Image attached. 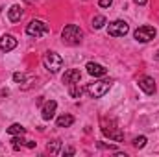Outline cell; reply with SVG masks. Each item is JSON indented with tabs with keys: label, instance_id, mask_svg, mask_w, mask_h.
I'll list each match as a JSON object with an SVG mask.
<instances>
[{
	"label": "cell",
	"instance_id": "cell-1",
	"mask_svg": "<svg viewBox=\"0 0 159 157\" xmlns=\"http://www.w3.org/2000/svg\"><path fill=\"white\" fill-rule=\"evenodd\" d=\"M111 79H100V81H93V83H87L85 91L91 98H102L109 89H111Z\"/></svg>",
	"mask_w": 159,
	"mask_h": 157
},
{
	"label": "cell",
	"instance_id": "cell-2",
	"mask_svg": "<svg viewBox=\"0 0 159 157\" xmlns=\"http://www.w3.org/2000/svg\"><path fill=\"white\" fill-rule=\"evenodd\" d=\"M61 39H63V43L74 46V44H80V43H81V39H83V32H81V28L76 26V24H69V26L63 28Z\"/></svg>",
	"mask_w": 159,
	"mask_h": 157
},
{
	"label": "cell",
	"instance_id": "cell-3",
	"mask_svg": "<svg viewBox=\"0 0 159 157\" xmlns=\"http://www.w3.org/2000/svg\"><path fill=\"white\" fill-rule=\"evenodd\" d=\"M43 63H44V69H46L48 72H52V74L59 72V69L63 67V59H61V56L56 54V52H50V50L44 54Z\"/></svg>",
	"mask_w": 159,
	"mask_h": 157
},
{
	"label": "cell",
	"instance_id": "cell-4",
	"mask_svg": "<svg viewBox=\"0 0 159 157\" xmlns=\"http://www.w3.org/2000/svg\"><path fill=\"white\" fill-rule=\"evenodd\" d=\"M50 32V26L46 24V22H43V20H32L28 26H26V34L30 35V37H43V35H46Z\"/></svg>",
	"mask_w": 159,
	"mask_h": 157
},
{
	"label": "cell",
	"instance_id": "cell-5",
	"mask_svg": "<svg viewBox=\"0 0 159 157\" xmlns=\"http://www.w3.org/2000/svg\"><path fill=\"white\" fill-rule=\"evenodd\" d=\"M133 35H135V41H139V43H150L152 39H156L157 30L154 26H141L135 30Z\"/></svg>",
	"mask_w": 159,
	"mask_h": 157
},
{
	"label": "cell",
	"instance_id": "cell-6",
	"mask_svg": "<svg viewBox=\"0 0 159 157\" xmlns=\"http://www.w3.org/2000/svg\"><path fill=\"white\" fill-rule=\"evenodd\" d=\"M128 32H129V24L126 20H113L107 26V34L111 37H124Z\"/></svg>",
	"mask_w": 159,
	"mask_h": 157
},
{
	"label": "cell",
	"instance_id": "cell-7",
	"mask_svg": "<svg viewBox=\"0 0 159 157\" xmlns=\"http://www.w3.org/2000/svg\"><path fill=\"white\" fill-rule=\"evenodd\" d=\"M102 131H104L106 137H109V139H113V141H122V139H124V135L120 133L119 128H109L106 120H102Z\"/></svg>",
	"mask_w": 159,
	"mask_h": 157
},
{
	"label": "cell",
	"instance_id": "cell-8",
	"mask_svg": "<svg viewBox=\"0 0 159 157\" xmlns=\"http://www.w3.org/2000/svg\"><path fill=\"white\" fill-rule=\"evenodd\" d=\"M139 87L146 92V94H154L156 92V81L154 78H150V76H143V78H139Z\"/></svg>",
	"mask_w": 159,
	"mask_h": 157
},
{
	"label": "cell",
	"instance_id": "cell-9",
	"mask_svg": "<svg viewBox=\"0 0 159 157\" xmlns=\"http://www.w3.org/2000/svg\"><path fill=\"white\" fill-rule=\"evenodd\" d=\"M87 72L91 74V76H94V78H102V76H106L107 74V69L106 67H102V65H98V63H94V61H91V63H87Z\"/></svg>",
	"mask_w": 159,
	"mask_h": 157
},
{
	"label": "cell",
	"instance_id": "cell-10",
	"mask_svg": "<svg viewBox=\"0 0 159 157\" xmlns=\"http://www.w3.org/2000/svg\"><path fill=\"white\" fill-rule=\"evenodd\" d=\"M15 46H17V39H15L13 35L6 34V35L0 37V50H2V52H11Z\"/></svg>",
	"mask_w": 159,
	"mask_h": 157
},
{
	"label": "cell",
	"instance_id": "cell-11",
	"mask_svg": "<svg viewBox=\"0 0 159 157\" xmlns=\"http://www.w3.org/2000/svg\"><path fill=\"white\" fill-rule=\"evenodd\" d=\"M56 109H57V104L54 102V100H48L44 105H43V109H41V115L44 120H52L54 115H56Z\"/></svg>",
	"mask_w": 159,
	"mask_h": 157
},
{
	"label": "cell",
	"instance_id": "cell-12",
	"mask_svg": "<svg viewBox=\"0 0 159 157\" xmlns=\"http://www.w3.org/2000/svg\"><path fill=\"white\" fill-rule=\"evenodd\" d=\"M24 15V9H22V6H11L9 9H7V19L11 20V22H19L20 20V17Z\"/></svg>",
	"mask_w": 159,
	"mask_h": 157
},
{
	"label": "cell",
	"instance_id": "cell-13",
	"mask_svg": "<svg viewBox=\"0 0 159 157\" xmlns=\"http://www.w3.org/2000/svg\"><path fill=\"white\" fill-rule=\"evenodd\" d=\"M81 79V72H80L78 69H69L65 74H63V83H76Z\"/></svg>",
	"mask_w": 159,
	"mask_h": 157
},
{
	"label": "cell",
	"instance_id": "cell-14",
	"mask_svg": "<svg viewBox=\"0 0 159 157\" xmlns=\"http://www.w3.org/2000/svg\"><path fill=\"white\" fill-rule=\"evenodd\" d=\"M74 124V117L72 115H61L57 118V128H70Z\"/></svg>",
	"mask_w": 159,
	"mask_h": 157
},
{
	"label": "cell",
	"instance_id": "cell-15",
	"mask_svg": "<svg viewBox=\"0 0 159 157\" xmlns=\"http://www.w3.org/2000/svg\"><path fill=\"white\" fill-rule=\"evenodd\" d=\"M69 92H70L72 98H80V96H81L83 89L80 87V81H76V83H69Z\"/></svg>",
	"mask_w": 159,
	"mask_h": 157
},
{
	"label": "cell",
	"instance_id": "cell-16",
	"mask_svg": "<svg viewBox=\"0 0 159 157\" xmlns=\"http://www.w3.org/2000/svg\"><path fill=\"white\" fill-rule=\"evenodd\" d=\"M7 133H9V135H24L26 129H24V126H20V124H11V126L7 128Z\"/></svg>",
	"mask_w": 159,
	"mask_h": 157
},
{
	"label": "cell",
	"instance_id": "cell-17",
	"mask_svg": "<svg viewBox=\"0 0 159 157\" xmlns=\"http://www.w3.org/2000/svg\"><path fill=\"white\" fill-rule=\"evenodd\" d=\"M104 24H106V17H104V15H94V19H93V28H94V30H100V28H104Z\"/></svg>",
	"mask_w": 159,
	"mask_h": 157
},
{
	"label": "cell",
	"instance_id": "cell-18",
	"mask_svg": "<svg viewBox=\"0 0 159 157\" xmlns=\"http://www.w3.org/2000/svg\"><path fill=\"white\" fill-rule=\"evenodd\" d=\"M59 148H61V141H59V139L48 142V146H46V150H48L50 154H59Z\"/></svg>",
	"mask_w": 159,
	"mask_h": 157
},
{
	"label": "cell",
	"instance_id": "cell-19",
	"mask_svg": "<svg viewBox=\"0 0 159 157\" xmlns=\"http://www.w3.org/2000/svg\"><path fill=\"white\" fill-rule=\"evenodd\" d=\"M24 142H26V141H22L20 135H13V139H11V148L17 152V150H20V146H22Z\"/></svg>",
	"mask_w": 159,
	"mask_h": 157
},
{
	"label": "cell",
	"instance_id": "cell-20",
	"mask_svg": "<svg viewBox=\"0 0 159 157\" xmlns=\"http://www.w3.org/2000/svg\"><path fill=\"white\" fill-rule=\"evenodd\" d=\"M133 146L135 148H144L146 146V137H143V135L141 137H135L133 139Z\"/></svg>",
	"mask_w": 159,
	"mask_h": 157
},
{
	"label": "cell",
	"instance_id": "cell-21",
	"mask_svg": "<svg viewBox=\"0 0 159 157\" xmlns=\"http://www.w3.org/2000/svg\"><path fill=\"white\" fill-rule=\"evenodd\" d=\"M24 74H20V72H15L13 74V81H17V83H24Z\"/></svg>",
	"mask_w": 159,
	"mask_h": 157
},
{
	"label": "cell",
	"instance_id": "cell-22",
	"mask_svg": "<svg viewBox=\"0 0 159 157\" xmlns=\"http://www.w3.org/2000/svg\"><path fill=\"white\" fill-rule=\"evenodd\" d=\"M111 2H113V0H98V4H100L102 7H109V6H111Z\"/></svg>",
	"mask_w": 159,
	"mask_h": 157
},
{
	"label": "cell",
	"instance_id": "cell-23",
	"mask_svg": "<svg viewBox=\"0 0 159 157\" xmlns=\"http://www.w3.org/2000/svg\"><path fill=\"white\" fill-rule=\"evenodd\" d=\"M74 152H76L74 148H65L63 150V155H74Z\"/></svg>",
	"mask_w": 159,
	"mask_h": 157
},
{
	"label": "cell",
	"instance_id": "cell-24",
	"mask_svg": "<svg viewBox=\"0 0 159 157\" xmlns=\"http://www.w3.org/2000/svg\"><path fill=\"white\" fill-rule=\"evenodd\" d=\"M26 146H28V148H34V146H35V142H32V141H26Z\"/></svg>",
	"mask_w": 159,
	"mask_h": 157
},
{
	"label": "cell",
	"instance_id": "cell-25",
	"mask_svg": "<svg viewBox=\"0 0 159 157\" xmlns=\"http://www.w3.org/2000/svg\"><path fill=\"white\" fill-rule=\"evenodd\" d=\"M133 2L139 4V6H144V4H146V0H133Z\"/></svg>",
	"mask_w": 159,
	"mask_h": 157
},
{
	"label": "cell",
	"instance_id": "cell-26",
	"mask_svg": "<svg viewBox=\"0 0 159 157\" xmlns=\"http://www.w3.org/2000/svg\"><path fill=\"white\" fill-rule=\"evenodd\" d=\"M156 57H157V59H159V50H157V54H156Z\"/></svg>",
	"mask_w": 159,
	"mask_h": 157
}]
</instances>
